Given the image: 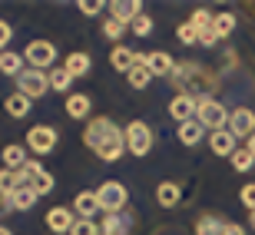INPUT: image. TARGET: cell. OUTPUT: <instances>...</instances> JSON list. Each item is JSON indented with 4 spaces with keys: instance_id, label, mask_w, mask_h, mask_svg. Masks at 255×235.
Here are the masks:
<instances>
[{
    "instance_id": "obj_1",
    "label": "cell",
    "mask_w": 255,
    "mask_h": 235,
    "mask_svg": "<svg viewBox=\"0 0 255 235\" xmlns=\"http://www.w3.org/2000/svg\"><path fill=\"white\" fill-rule=\"evenodd\" d=\"M83 146L96 152L103 162H116L126 152V129H120L110 116H93V119H86Z\"/></svg>"
},
{
    "instance_id": "obj_2",
    "label": "cell",
    "mask_w": 255,
    "mask_h": 235,
    "mask_svg": "<svg viewBox=\"0 0 255 235\" xmlns=\"http://www.w3.org/2000/svg\"><path fill=\"white\" fill-rule=\"evenodd\" d=\"M172 80H176V86H179V93L196 96V100H202V96H209L212 90H216V73L206 70L202 63H176Z\"/></svg>"
},
{
    "instance_id": "obj_3",
    "label": "cell",
    "mask_w": 255,
    "mask_h": 235,
    "mask_svg": "<svg viewBox=\"0 0 255 235\" xmlns=\"http://www.w3.org/2000/svg\"><path fill=\"white\" fill-rule=\"evenodd\" d=\"M196 119L202 122V129H209V132L229 129V110L219 103L216 96H202L196 103Z\"/></svg>"
},
{
    "instance_id": "obj_4",
    "label": "cell",
    "mask_w": 255,
    "mask_h": 235,
    "mask_svg": "<svg viewBox=\"0 0 255 235\" xmlns=\"http://www.w3.org/2000/svg\"><path fill=\"white\" fill-rule=\"evenodd\" d=\"M23 60H27L30 70H40V73H50L57 66V47L50 40H30L27 50H23Z\"/></svg>"
},
{
    "instance_id": "obj_5",
    "label": "cell",
    "mask_w": 255,
    "mask_h": 235,
    "mask_svg": "<svg viewBox=\"0 0 255 235\" xmlns=\"http://www.w3.org/2000/svg\"><path fill=\"white\" fill-rule=\"evenodd\" d=\"M96 196H100V212H106V216H120V212L126 209V202H129L126 186H123V182H116V179L103 182V186L96 189Z\"/></svg>"
},
{
    "instance_id": "obj_6",
    "label": "cell",
    "mask_w": 255,
    "mask_h": 235,
    "mask_svg": "<svg viewBox=\"0 0 255 235\" xmlns=\"http://www.w3.org/2000/svg\"><path fill=\"white\" fill-rule=\"evenodd\" d=\"M126 149L132 152V156H149L152 149V129H149V122H142V119H132L129 126H126Z\"/></svg>"
},
{
    "instance_id": "obj_7",
    "label": "cell",
    "mask_w": 255,
    "mask_h": 235,
    "mask_svg": "<svg viewBox=\"0 0 255 235\" xmlns=\"http://www.w3.org/2000/svg\"><path fill=\"white\" fill-rule=\"evenodd\" d=\"M27 149L33 156H47V152L57 149V129L47 126V122H40V126H30L27 129Z\"/></svg>"
},
{
    "instance_id": "obj_8",
    "label": "cell",
    "mask_w": 255,
    "mask_h": 235,
    "mask_svg": "<svg viewBox=\"0 0 255 235\" xmlns=\"http://www.w3.org/2000/svg\"><path fill=\"white\" fill-rule=\"evenodd\" d=\"M50 90V76L40 73V70H23V73L17 76V93H23L27 100H40V96H47Z\"/></svg>"
},
{
    "instance_id": "obj_9",
    "label": "cell",
    "mask_w": 255,
    "mask_h": 235,
    "mask_svg": "<svg viewBox=\"0 0 255 235\" xmlns=\"http://www.w3.org/2000/svg\"><path fill=\"white\" fill-rule=\"evenodd\" d=\"M136 63H146L152 76H172L176 73V60L166 50H152V53H136Z\"/></svg>"
},
{
    "instance_id": "obj_10",
    "label": "cell",
    "mask_w": 255,
    "mask_h": 235,
    "mask_svg": "<svg viewBox=\"0 0 255 235\" xmlns=\"http://www.w3.org/2000/svg\"><path fill=\"white\" fill-rule=\"evenodd\" d=\"M229 132L236 136V139H249V136H255V113L252 110H232L229 113Z\"/></svg>"
},
{
    "instance_id": "obj_11",
    "label": "cell",
    "mask_w": 255,
    "mask_h": 235,
    "mask_svg": "<svg viewBox=\"0 0 255 235\" xmlns=\"http://www.w3.org/2000/svg\"><path fill=\"white\" fill-rule=\"evenodd\" d=\"M73 209H66V206H53L47 212V229L53 235H70V229H73Z\"/></svg>"
},
{
    "instance_id": "obj_12",
    "label": "cell",
    "mask_w": 255,
    "mask_h": 235,
    "mask_svg": "<svg viewBox=\"0 0 255 235\" xmlns=\"http://www.w3.org/2000/svg\"><path fill=\"white\" fill-rule=\"evenodd\" d=\"M73 212H76V219H96V216H100V196H96V189H83V192H76Z\"/></svg>"
},
{
    "instance_id": "obj_13",
    "label": "cell",
    "mask_w": 255,
    "mask_h": 235,
    "mask_svg": "<svg viewBox=\"0 0 255 235\" xmlns=\"http://www.w3.org/2000/svg\"><path fill=\"white\" fill-rule=\"evenodd\" d=\"M196 96H186V93H176L169 100V116L176 122H189V119H196Z\"/></svg>"
},
{
    "instance_id": "obj_14",
    "label": "cell",
    "mask_w": 255,
    "mask_h": 235,
    "mask_svg": "<svg viewBox=\"0 0 255 235\" xmlns=\"http://www.w3.org/2000/svg\"><path fill=\"white\" fill-rule=\"evenodd\" d=\"M37 189L33 186H23V189H17L10 199H0V209H13V212H27V209H33L37 206Z\"/></svg>"
},
{
    "instance_id": "obj_15",
    "label": "cell",
    "mask_w": 255,
    "mask_h": 235,
    "mask_svg": "<svg viewBox=\"0 0 255 235\" xmlns=\"http://www.w3.org/2000/svg\"><path fill=\"white\" fill-rule=\"evenodd\" d=\"M106 7H110V17L120 20L123 27H129L132 20L142 13V3H139V0H113V3H106Z\"/></svg>"
},
{
    "instance_id": "obj_16",
    "label": "cell",
    "mask_w": 255,
    "mask_h": 235,
    "mask_svg": "<svg viewBox=\"0 0 255 235\" xmlns=\"http://www.w3.org/2000/svg\"><path fill=\"white\" fill-rule=\"evenodd\" d=\"M23 186H30V179L23 169H0V199H10Z\"/></svg>"
},
{
    "instance_id": "obj_17",
    "label": "cell",
    "mask_w": 255,
    "mask_h": 235,
    "mask_svg": "<svg viewBox=\"0 0 255 235\" xmlns=\"http://www.w3.org/2000/svg\"><path fill=\"white\" fill-rule=\"evenodd\" d=\"M63 110H66L70 119H86L90 110H93V100H90L86 93H70V96H66V103H63Z\"/></svg>"
},
{
    "instance_id": "obj_18",
    "label": "cell",
    "mask_w": 255,
    "mask_h": 235,
    "mask_svg": "<svg viewBox=\"0 0 255 235\" xmlns=\"http://www.w3.org/2000/svg\"><path fill=\"white\" fill-rule=\"evenodd\" d=\"M129 232H132V226L123 216H106L103 212V219L96 222V235H129Z\"/></svg>"
},
{
    "instance_id": "obj_19",
    "label": "cell",
    "mask_w": 255,
    "mask_h": 235,
    "mask_svg": "<svg viewBox=\"0 0 255 235\" xmlns=\"http://www.w3.org/2000/svg\"><path fill=\"white\" fill-rule=\"evenodd\" d=\"M90 66H93V60H90V53H83V50H73V53L63 60V70L73 76V80L86 76V73H90Z\"/></svg>"
},
{
    "instance_id": "obj_20",
    "label": "cell",
    "mask_w": 255,
    "mask_h": 235,
    "mask_svg": "<svg viewBox=\"0 0 255 235\" xmlns=\"http://www.w3.org/2000/svg\"><path fill=\"white\" fill-rule=\"evenodd\" d=\"M209 149L216 152V156H232L239 146H236V136L229 129H219V132H209Z\"/></svg>"
},
{
    "instance_id": "obj_21",
    "label": "cell",
    "mask_w": 255,
    "mask_h": 235,
    "mask_svg": "<svg viewBox=\"0 0 255 235\" xmlns=\"http://www.w3.org/2000/svg\"><path fill=\"white\" fill-rule=\"evenodd\" d=\"M110 66H113L116 73H129L132 66H136V50L123 47V43H116L113 53H110Z\"/></svg>"
},
{
    "instance_id": "obj_22",
    "label": "cell",
    "mask_w": 255,
    "mask_h": 235,
    "mask_svg": "<svg viewBox=\"0 0 255 235\" xmlns=\"http://www.w3.org/2000/svg\"><path fill=\"white\" fill-rule=\"evenodd\" d=\"M0 159H3V169H23V166H27V146L10 142V146H3Z\"/></svg>"
},
{
    "instance_id": "obj_23",
    "label": "cell",
    "mask_w": 255,
    "mask_h": 235,
    "mask_svg": "<svg viewBox=\"0 0 255 235\" xmlns=\"http://www.w3.org/2000/svg\"><path fill=\"white\" fill-rule=\"evenodd\" d=\"M179 199H182L179 182H159V186H156V202H159L162 209H176Z\"/></svg>"
},
{
    "instance_id": "obj_24",
    "label": "cell",
    "mask_w": 255,
    "mask_h": 235,
    "mask_svg": "<svg viewBox=\"0 0 255 235\" xmlns=\"http://www.w3.org/2000/svg\"><path fill=\"white\" fill-rule=\"evenodd\" d=\"M30 106H33V100H27L23 93H10L7 100H3V110H7V116H13V119H27Z\"/></svg>"
},
{
    "instance_id": "obj_25",
    "label": "cell",
    "mask_w": 255,
    "mask_h": 235,
    "mask_svg": "<svg viewBox=\"0 0 255 235\" xmlns=\"http://www.w3.org/2000/svg\"><path fill=\"white\" fill-rule=\"evenodd\" d=\"M206 139V129L199 119H189V122H179V142L182 146H196V142Z\"/></svg>"
},
{
    "instance_id": "obj_26",
    "label": "cell",
    "mask_w": 255,
    "mask_h": 235,
    "mask_svg": "<svg viewBox=\"0 0 255 235\" xmlns=\"http://www.w3.org/2000/svg\"><path fill=\"white\" fill-rule=\"evenodd\" d=\"M226 232V219H219V216H199L196 219V235H222Z\"/></svg>"
},
{
    "instance_id": "obj_27",
    "label": "cell",
    "mask_w": 255,
    "mask_h": 235,
    "mask_svg": "<svg viewBox=\"0 0 255 235\" xmlns=\"http://www.w3.org/2000/svg\"><path fill=\"white\" fill-rule=\"evenodd\" d=\"M27 60L20 57V53H13V50H3L0 53V73H7V76H20L23 70H27Z\"/></svg>"
},
{
    "instance_id": "obj_28",
    "label": "cell",
    "mask_w": 255,
    "mask_h": 235,
    "mask_svg": "<svg viewBox=\"0 0 255 235\" xmlns=\"http://www.w3.org/2000/svg\"><path fill=\"white\" fill-rule=\"evenodd\" d=\"M50 90H57V93H66L70 96V86H73V76L66 73L63 66H53V70H50Z\"/></svg>"
},
{
    "instance_id": "obj_29",
    "label": "cell",
    "mask_w": 255,
    "mask_h": 235,
    "mask_svg": "<svg viewBox=\"0 0 255 235\" xmlns=\"http://www.w3.org/2000/svg\"><path fill=\"white\" fill-rule=\"evenodd\" d=\"M126 83H129L132 90H146V86L152 83V73L146 70V63H136L129 73H126Z\"/></svg>"
},
{
    "instance_id": "obj_30",
    "label": "cell",
    "mask_w": 255,
    "mask_h": 235,
    "mask_svg": "<svg viewBox=\"0 0 255 235\" xmlns=\"http://www.w3.org/2000/svg\"><path fill=\"white\" fill-rule=\"evenodd\" d=\"M212 30L219 33V40H226L232 30H236V13H229V10H222V13H216V20H212Z\"/></svg>"
},
{
    "instance_id": "obj_31",
    "label": "cell",
    "mask_w": 255,
    "mask_h": 235,
    "mask_svg": "<svg viewBox=\"0 0 255 235\" xmlns=\"http://www.w3.org/2000/svg\"><path fill=\"white\" fill-rule=\"evenodd\" d=\"M229 159H232V169H236V172H249V169L255 166V156H252L249 149H236Z\"/></svg>"
},
{
    "instance_id": "obj_32",
    "label": "cell",
    "mask_w": 255,
    "mask_h": 235,
    "mask_svg": "<svg viewBox=\"0 0 255 235\" xmlns=\"http://www.w3.org/2000/svg\"><path fill=\"white\" fill-rule=\"evenodd\" d=\"M53 186H57V179L50 176L47 169L40 172V176H33V189H37V196H50V192H53Z\"/></svg>"
},
{
    "instance_id": "obj_33",
    "label": "cell",
    "mask_w": 255,
    "mask_h": 235,
    "mask_svg": "<svg viewBox=\"0 0 255 235\" xmlns=\"http://www.w3.org/2000/svg\"><path fill=\"white\" fill-rule=\"evenodd\" d=\"M126 30H129V27H123L120 20L106 17V23H103V37H106V40H113V43H116V40H123V33H126Z\"/></svg>"
},
{
    "instance_id": "obj_34",
    "label": "cell",
    "mask_w": 255,
    "mask_h": 235,
    "mask_svg": "<svg viewBox=\"0 0 255 235\" xmlns=\"http://www.w3.org/2000/svg\"><path fill=\"white\" fill-rule=\"evenodd\" d=\"M176 37H179V43L192 47V43H199V30L192 27V23H179V27H176Z\"/></svg>"
},
{
    "instance_id": "obj_35",
    "label": "cell",
    "mask_w": 255,
    "mask_h": 235,
    "mask_svg": "<svg viewBox=\"0 0 255 235\" xmlns=\"http://www.w3.org/2000/svg\"><path fill=\"white\" fill-rule=\"evenodd\" d=\"M129 33H136V37H149L152 33V20L146 17V13H139V17L129 23Z\"/></svg>"
},
{
    "instance_id": "obj_36",
    "label": "cell",
    "mask_w": 255,
    "mask_h": 235,
    "mask_svg": "<svg viewBox=\"0 0 255 235\" xmlns=\"http://www.w3.org/2000/svg\"><path fill=\"white\" fill-rule=\"evenodd\" d=\"M212 20H216V13H209V10H196V13L189 17V23L199 30V33H202V30H209V27H212Z\"/></svg>"
},
{
    "instance_id": "obj_37",
    "label": "cell",
    "mask_w": 255,
    "mask_h": 235,
    "mask_svg": "<svg viewBox=\"0 0 255 235\" xmlns=\"http://www.w3.org/2000/svg\"><path fill=\"white\" fill-rule=\"evenodd\" d=\"M70 235H96V219H76Z\"/></svg>"
},
{
    "instance_id": "obj_38",
    "label": "cell",
    "mask_w": 255,
    "mask_h": 235,
    "mask_svg": "<svg viewBox=\"0 0 255 235\" xmlns=\"http://www.w3.org/2000/svg\"><path fill=\"white\" fill-rule=\"evenodd\" d=\"M76 7H80V13H83V17H100V10H103L106 3H100V0H80Z\"/></svg>"
},
{
    "instance_id": "obj_39",
    "label": "cell",
    "mask_w": 255,
    "mask_h": 235,
    "mask_svg": "<svg viewBox=\"0 0 255 235\" xmlns=\"http://www.w3.org/2000/svg\"><path fill=\"white\" fill-rule=\"evenodd\" d=\"M10 40H13V27H10L7 20H0V53L10 47Z\"/></svg>"
},
{
    "instance_id": "obj_40",
    "label": "cell",
    "mask_w": 255,
    "mask_h": 235,
    "mask_svg": "<svg viewBox=\"0 0 255 235\" xmlns=\"http://www.w3.org/2000/svg\"><path fill=\"white\" fill-rule=\"evenodd\" d=\"M242 206H246L249 212H255V182L242 186Z\"/></svg>"
},
{
    "instance_id": "obj_41",
    "label": "cell",
    "mask_w": 255,
    "mask_h": 235,
    "mask_svg": "<svg viewBox=\"0 0 255 235\" xmlns=\"http://www.w3.org/2000/svg\"><path fill=\"white\" fill-rule=\"evenodd\" d=\"M199 43H202V47H216V43H219V33L212 27L202 30V33H199Z\"/></svg>"
},
{
    "instance_id": "obj_42",
    "label": "cell",
    "mask_w": 255,
    "mask_h": 235,
    "mask_svg": "<svg viewBox=\"0 0 255 235\" xmlns=\"http://www.w3.org/2000/svg\"><path fill=\"white\" fill-rule=\"evenodd\" d=\"M222 235H246V229L239 226V222H226V232Z\"/></svg>"
},
{
    "instance_id": "obj_43",
    "label": "cell",
    "mask_w": 255,
    "mask_h": 235,
    "mask_svg": "<svg viewBox=\"0 0 255 235\" xmlns=\"http://www.w3.org/2000/svg\"><path fill=\"white\" fill-rule=\"evenodd\" d=\"M246 149H249V152L255 156V136H249V146H246Z\"/></svg>"
},
{
    "instance_id": "obj_44",
    "label": "cell",
    "mask_w": 255,
    "mask_h": 235,
    "mask_svg": "<svg viewBox=\"0 0 255 235\" xmlns=\"http://www.w3.org/2000/svg\"><path fill=\"white\" fill-rule=\"evenodd\" d=\"M0 235H13V232H10V229H7V226H0Z\"/></svg>"
},
{
    "instance_id": "obj_45",
    "label": "cell",
    "mask_w": 255,
    "mask_h": 235,
    "mask_svg": "<svg viewBox=\"0 0 255 235\" xmlns=\"http://www.w3.org/2000/svg\"><path fill=\"white\" fill-rule=\"evenodd\" d=\"M252 229H255V212H252Z\"/></svg>"
}]
</instances>
